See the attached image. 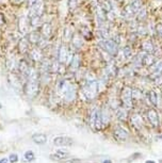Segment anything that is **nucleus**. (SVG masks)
I'll list each match as a JSON object with an SVG mask.
<instances>
[{
  "label": "nucleus",
  "instance_id": "f03ea898",
  "mask_svg": "<svg viewBox=\"0 0 162 163\" xmlns=\"http://www.w3.org/2000/svg\"><path fill=\"white\" fill-rule=\"evenodd\" d=\"M56 92L65 101H73L76 98V89L67 80H61L56 85Z\"/></svg>",
  "mask_w": 162,
  "mask_h": 163
},
{
  "label": "nucleus",
  "instance_id": "aec40b11",
  "mask_svg": "<svg viewBox=\"0 0 162 163\" xmlns=\"http://www.w3.org/2000/svg\"><path fill=\"white\" fill-rule=\"evenodd\" d=\"M148 96H149V100L154 106H157L158 103V99H157V94H156L154 91H150L148 93Z\"/></svg>",
  "mask_w": 162,
  "mask_h": 163
},
{
  "label": "nucleus",
  "instance_id": "c85d7f7f",
  "mask_svg": "<svg viewBox=\"0 0 162 163\" xmlns=\"http://www.w3.org/2000/svg\"><path fill=\"white\" fill-rule=\"evenodd\" d=\"M0 163H7V159H5V158L1 159V160H0Z\"/></svg>",
  "mask_w": 162,
  "mask_h": 163
},
{
  "label": "nucleus",
  "instance_id": "72a5a7b5",
  "mask_svg": "<svg viewBox=\"0 0 162 163\" xmlns=\"http://www.w3.org/2000/svg\"><path fill=\"white\" fill-rule=\"evenodd\" d=\"M1 107H2V106H1V103H0V109H1Z\"/></svg>",
  "mask_w": 162,
  "mask_h": 163
},
{
  "label": "nucleus",
  "instance_id": "4468645a",
  "mask_svg": "<svg viewBox=\"0 0 162 163\" xmlns=\"http://www.w3.org/2000/svg\"><path fill=\"white\" fill-rule=\"evenodd\" d=\"M142 47H143V50L146 51L147 54H152L154 51H155V48H154V45H152V43L149 41V39H147V41H144L142 43Z\"/></svg>",
  "mask_w": 162,
  "mask_h": 163
},
{
  "label": "nucleus",
  "instance_id": "dca6fc26",
  "mask_svg": "<svg viewBox=\"0 0 162 163\" xmlns=\"http://www.w3.org/2000/svg\"><path fill=\"white\" fill-rule=\"evenodd\" d=\"M29 41L28 39H22L19 43V51L22 54H26L28 50H29Z\"/></svg>",
  "mask_w": 162,
  "mask_h": 163
},
{
  "label": "nucleus",
  "instance_id": "bb28decb",
  "mask_svg": "<svg viewBox=\"0 0 162 163\" xmlns=\"http://www.w3.org/2000/svg\"><path fill=\"white\" fill-rule=\"evenodd\" d=\"M36 2V0H28V3H29V7H31L32 5L34 4V3Z\"/></svg>",
  "mask_w": 162,
  "mask_h": 163
},
{
  "label": "nucleus",
  "instance_id": "0eeeda50",
  "mask_svg": "<svg viewBox=\"0 0 162 163\" xmlns=\"http://www.w3.org/2000/svg\"><path fill=\"white\" fill-rule=\"evenodd\" d=\"M146 116H147L148 122L150 123L152 127H158L159 126V115L158 112L155 109H149L146 113Z\"/></svg>",
  "mask_w": 162,
  "mask_h": 163
},
{
  "label": "nucleus",
  "instance_id": "412c9836",
  "mask_svg": "<svg viewBox=\"0 0 162 163\" xmlns=\"http://www.w3.org/2000/svg\"><path fill=\"white\" fill-rule=\"evenodd\" d=\"M116 115H117V117L120 119V121H125L127 113H126V111L124 109H118L117 112H116Z\"/></svg>",
  "mask_w": 162,
  "mask_h": 163
},
{
  "label": "nucleus",
  "instance_id": "2f4dec72",
  "mask_svg": "<svg viewBox=\"0 0 162 163\" xmlns=\"http://www.w3.org/2000/svg\"><path fill=\"white\" fill-rule=\"evenodd\" d=\"M103 163H112V162H111L110 160H105L103 161Z\"/></svg>",
  "mask_w": 162,
  "mask_h": 163
},
{
  "label": "nucleus",
  "instance_id": "6ab92c4d",
  "mask_svg": "<svg viewBox=\"0 0 162 163\" xmlns=\"http://www.w3.org/2000/svg\"><path fill=\"white\" fill-rule=\"evenodd\" d=\"M30 56L31 58L34 60V61H39L41 60V52H39V48H33L30 52Z\"/></svg>",
  "mask_w": 162,
  "mask_h": 163
},
{
  "label": "nucleus",
  "instance_id": "4be33fe9",
  "mask_svg": "<svg viewBox=\"0 0 162 163\" xmlns=\"http://www.w3.org/2000/svg\"><path fill=\"white\" fill-rule=\"evenodd\" d=\"M33 159H34V153H33V151L29 150L25 153V160L26 161H32Z\"/></svg>",
  "mask_w": 162,
  "mask_h": 163
},
{
  "label": "nucleus",
  "instance_id": "f8f14e48",
  "mask_svg": "<svg viewBox=\"0 0 162 163\" xmlns=\"http://www.w3.org/2000/svg\"><path fill=\"white\" fill-rule=\"evenodd\" d=\"M32 141L34 142L35 144H39V145H42L45 144L47 141V136L44 133H35L32 135Z\"/></svg>",
  "mask_w": 162,
  "mask_h": 163
},
{
  "label": "nucleus",
  "instance_id": "a211bd4d",
  "mask_svg": "<svg viewBox=\"0 0 162 163\" xmlns=\"http://www.w3.org/2000/svg\"><path fill=\"white\" fill-rule=\"evenodd\" d=\"M42 33L45 37H49L50 34H51V26L50 24H44L43 25V28H42Z\"/></svg>",
  "mask_w": 162,
  "mask_h": 163
},
{
  "label": "nucleus",
  "instance_id": "9b49d317",
  "mask_svg": "<svg viewBox=\"0 0 162 163\" xmlns=\"http://www.w3.org/2000/svg\"><path fill=\"white\" fill-rule=\"evenodd\" d=\"M28 41L31 44L34 45H39L41 42H42V39H41V34L37 31H32L30 32V34L28 35Z\"/></svg>",
  "mask_w": 162,
  "mask_h": 163
},
{
  "label": "nucleus",
  "instance_id": "1a4fd4ad",
  "mask_svg": "<svg viewBox=\"0 0 162 163\" xmlns=\"http://www.w3.org/2000/svg\"><path fill=\"white\" fill-rule=\"evenodd\" d=\"M114 138H115L117 141H125L128 138V132L126 131L124 128H120V127H117L115 130H114Z\"/></svg>",
  "mask_w": 162,
  "mask_h": 163
},
{
  "label": "nucleus",
  "instance_id": "5701e85b",
  "mask_svg": "<svg viewBox=\"0 0 162 163\" xmlns=\"http://www.w3.org/2000/svg\"><path fill=\"white\" fill-rule=\"evenodd\" d=\"M156 32H157L158 36L162 39V24H158L156 26Z\"/></svg>",
  "mask_w": 162,
  "mask_h": 163
},
{
  "label": "nucleus",
  "instance_id": "ddd939ff",
  "mask_svg": "<svg viewBox=\"0 0 162 163\" xmlns=\"http://www.w3.org/2000/svg\"><path fill=\"white\" fill-rule=\"evenodd\" d=\"M68 156H69V153H67V151L58 150L56 153H54V155H50V158L56 159V160H62V159H66Z\"/></svg>",
  "mask_w": 162,
  "mask_h": 163
},
{
  "label": "nucleus",
  "instance_id": "6e6552de",
  "mask_svg": "<svg viewBox=\"0 0 162 163\" xmlns=\"http://www.w3.org/2000/svg\"><path fill=\"white\" fill-rule=\"evenodd\" d=\"M74 141L68 136H56L54 139V144L56 146H71Z\"/></svg>",
  "mask_w": 162,
  "mask_h": 163
},
{
  "label": "nucleus",
  "instance_id": "7ed1b4c3",
  "mask_svg": "<svg viewBox=\"0 0 162 163\" xmlns=\"http://www.w3.org/2000/svg\"><path fill=\"white\" fill-rule=\"evenodd\" d=\"M98 93V82L96 80H88L83 86V94L88 99H93Z\"/></svg>",
  "mask_w": 162,
  "mask_h": 163
},
{
  "label": "nucleus",
  "instance_id": "39448f33",
  "mask_svg": "<svg viewBox=\"0 0 162 163\" xmlns=\"http://www.w3.org/2000/svg\"><path fill=\"white\" fill-rule=\"evenodd\" d=\"M99 45L103 47V49H105L106 52H108L112 57H115L117 54V44L114 41H112V39H103V41H101L99 43Z\"/></svg>",
  "mask_w": 162,
  "mask_h": 163
},
{
  "label": "nucleus",
  "instance_id": "9d476101",
  "mask_svg": "<svg viewBox=\"0 0 162 163\" xmlns=\"http://www.w3.org/2000/svg\"><path fill=\"white\" fill-rule=\"evenodd\" d=\"M67 56H68V51H67L66 46L62 45L59 49V54H58V61H59V63H61V64L65 63V62H66Z\"/></svg>",
  "mask_w": 162,
  "mask_h": 163
},
{
  "label": "nucleus",
  "instance_id": "7c9ffc66",
  "mask_svg": "<svg viewBox=\"0 0 162 163\" xmlns=\"http://www.w3.org/2000/svg\"><path fill=\"white\" fill-rule=\"evenodd\" d=\"M12 1H13L14 3H20V2L22 1V0H12Z\"/></svg>",
  "mask_w": 162,
  "mask_h": 163
},
{
  "label": "nucleus",
  "instance_id": "2eb2a0df",
  "mask_svg": "<svg viewBox=\"0 0 162 163\" xmlns=\"http://www.w3.org/2000/svg\"><path fill=\"white\" fill-rule=\"evenodd\" d=\"M80 65V56L78 54H76L73 59H71V71H76L77 68L79 67Z\"/></svg>",
  "mask_w": 162,
  "mask_h": 163
},
{
  "label": "nucleus",
  "instance_id": "423d86ee",
  "mask_svg": "<svg viewBox=\"0 0 162 163\" xmlns=\"http://www.w3.org/2000/svg\"><path fill=\"white\" fill-rule=\"evenodd\" d=\"M132 90L130 88H124L122 92V100H123L124 105L127 108L132 107Z\"/></svg>",
  "mask_w": 162,
  "mask_h": 163
},
{
  "label": "nucleus",
  "instance_id": "cd10ccee",
  "mask_svg": "<svg viewBox=\"0 0 162 163\" xmlns=\"http://www.w3.org/2000/svg\"><path fill=\"white\" fill-rule=\"evenodd\" d=\"M3 22H4V17H3V15L0 13V26H1Z\"/></svg>",
  "mask_w": 162,
  "mask_h": 163
},
{
  "label": "nucleus",
  "instance_id": "a878e982",
  "mask_svg": "<svg viewBox=\"0 0 162 163\" xmlns=\"http://www.w3.org/2000/svg\"><path fill=\"white\" fill-rule=\"evenodd\" d=\"M79 162H80V160H78V159H73V160L66 161L65 163H79Z\"/></svg>",
  "mask_w": 162,
  "mask_h": 163
},
{
  "label": "nucleus",
  "instance_id": "393cba45",
  "mask_svg": "<svg viewBox=\"0 0 162 163\" xmlns=\"http://www.w3.org/2000/svg\"><path fill=\"white\" fill-rule=\"evenodd\" d=\"M124 56H125V58H129V57L131 56V50L129 47H126L125 49H124Z\"/></svg>",
  "mask_w": 162,
  "mask_h": 163
},
{
  "label": "nucleus",
  "instance_id": "b1692460",
  "mask_svg": "<svg viewBox=\"0 0 162 163\" xmlns=\"http://www.w3.org/2000/svg\"><path fill=\"white\" fill-rule=\"evenodd\" d=\"M9 160H10L11 163H16L18 161V157L16 153H12L10 156V158H9Z\"/></svg>",
  "mask_w": 162,
  "mask_h": 163
},
{
  "label": "nucleus",
  "instance_id": "f3484780",
  "mask_svg": "<svg viewBox=\"0 0 162 163\" xmlns=\"http://www.w3.org/2000/svg\"><path fill=\"white\" fill-rule=\"evenodd\" d=\"M143 64L147 66H152V64H155V58L152 56V54H147L146 56L143 57Z\"/></svg>",
  "mask_w": 162,
  "mask_h": 163
},
{
  "label": "nucleus",
  "instance_id": "c756f323",
  "mask_svg": "<svg viewBox=\"0 0 162 163\" xmlns=\"http://www.w3.org/2000/svg\"><path fill=\"white\" fill-rule=\"evenodd\" d=\"M142 15L143 16H146V13H145V10L142 11ZM139 18H141V14H139Z\"/></svg>",
  "mask_w": 162,
  "mask_h": 163
},
{
  "label": "nucleus",
  "instance_id": "f257e3e1",
  "mask_svg": "<svg viewBox=\"0 0 162 163\" xmlns=\"http://www.w3.org/2000/svg\"><path fill=\"white\" fill-rule=\"evenodd\" d=\"M110 116L106 109H95L90 116V124L94 130H103L109 125Z\"/></svg>",
  "mask_w": 162,
  "mask_h": 163
},
{
  "label": "nucleus",
  "instance_id": "473e14b6",
  "mask_svg": "<svg viewBox=\"0 0 162 163\" xmlns=\"http://www.w3.org/2000/svg\"><path fill=\"white\" fill-rule=\"evenodd\" d=\"M145 163H155V162H154V161H146Z\"/></svg>",
  "mask_w": 162,
  "mask_h": 163
},
{
  "label": "nucleus",
  "instance_id": "20e7f679",
  "mask_svg": "<svg viewBox=\"0 0 162 163\" xmlns=\"http://www.w3.org/2000/svg\"><path fill=\"white\" fill-rule=\"evenodd\" d=\"M141 4H142L141 0H135V1H132L130 4H128L127 7L124 9L123 15L126 18H131V17H133L141 9Z\"/></svg>",
  "mask_w": 162,
  "mask_h": 163
}]
</instances>
